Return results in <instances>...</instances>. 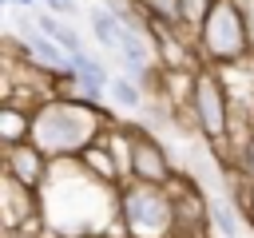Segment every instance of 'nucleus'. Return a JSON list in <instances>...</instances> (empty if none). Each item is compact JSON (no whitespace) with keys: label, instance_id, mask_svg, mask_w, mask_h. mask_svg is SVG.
Wrapping results in <instances>:
<instances>
[{"label":"nucleus","instance_id":"f257e3e1","mask_svg":"<svg viewBox=\"0 0 254 238\" xmlns=\"http://www.w3.org/2000/svg\"><path fill=\"white\" fill-rule=\"evenodd\" d=\"M107 119L111 115L99 103H87L79 95H60L32 111V143L48 151V159H64V155L79 159V151L99 139Z\"/></svg>","mask_w":254,"mask_h":238},{"label":"nucleus","instance_id":"f03ea898","mask_svg":"<svg viewBox=\"0 0 254 238\" xmlns=\"http://www.w3.org/2000/svg\"><path fill=\"white\" fill-rule=\"evenodd\" d=\"M250 52H254V32L242 0H214L202 28L194 32V56L206 67H230L250 60Z\"/></svg>","mask_w":254,"mask_h":238},{"label":"nucleus","instance_id":"7ed1b4c3","mask_svg":"<svg viewBox=\"0 0 254 238\" xmlns=\"http://www.w3.org/2000/svg\"><path fill=\"white\" fill-rule=\"evenodd\" d=\"M119 222L127 238H171L179 230V210L171 186L135 182L119 194Z\"/></svg>","mask_w":254,"mask_h":238},{"label":"nucleus","instance_id":"20e7f679","mask_svg":"<svg viewBox=\"0 0 254 238\" xmlns=\"http://www.w3.org/2000/svg\"><path fill=\"white\" fill-rule=\"evenodd\" d=\"M190 119L198 127V135L210 143L214 155H222V147L230 143V87L218 75V67H198L194 83H190Z\"/></svg>","mask_w":254,"mask_h":238},{"label":"nucleus","instance_id":"39448f33","mask_svg":"<svg viewBox=\"0 0 254 238\" xmlns=\"http://www.w3.org/2000/svg\"><path fill=\"white\" fill-rule=\"evenodd\" d=\"M131 182H147V186H171L175 182V171H171L163 143L143 135V131H135V143H131Z\"/></svg>","mask_w":254,"mask_h":238},{"label":"nucleus","instance_id":"423d86ee","mask_svg":"<svg viewBox=\"0 0 254 238\" xmlns=\"http://www.w3.org/2000/svg\"><path fill=\"white\" fill-rule=\"evenodd\" d=\"M0 214H4V226L8 230H36V214H40L36 186H28V182H20L16 175L4 171V182H0Z\"/></svg>","mask_w":254,"mask_h":238},{"label":"nucleus","instance_id":"0eeeda50","mask_svg":"<svg viewBox=\"0 0 254 238\" xmlns=\"http://www.w3.org/2000/svg\"><path fill=\"white\" fill-rule=\"evenodd\" d=\"M48 151H40L32 139H24V143H12V147H4V171L8 175H16L20 182H28V186H44V178H48Z\"/></svg>","mask_w":254,"mask_h":238},{"label":"nucleus","instance_id":"6e6552de","mask_svg":"<svg viewBox=\"0 0 254 238\" xmlns=\"http://www.w3.org/2000/svg\"><path fill=\"white\" fill-rule=\"evenodd\" d=\"M79 167L95 178V182H103V186H115L119 178H123V163H119V155H115V147L99 135L91 147H83L79 151Z\"/></svg>","mask_w":254,"mask_h":238},{"label":"nucleus","instance_id":"1a4fd4ad","mask_svg":"<svg viewBox=\"0 0 254 238\" xmlns=\"http://www.w3.org/2000/svg\"><path fill=\"white\" fill-rule=\"evenodd\" d=\"M87 20H91V36H95V44L119 52V44H123V36H127V20H119L107 4H95V8L87 12Z\"/></svg>","mask_w":254,"mask_h":238},{"label":"nucleus","instance_id":"9d476101","mask_svg":"<svg viewBox=\"0 0 254 238\" xmlns=\"http://www.w3.org/2000/svg\"><path fill=\"white\" fill-rule=\"evenodd\" d=\"M0 139H4V147L32 139V111L16 107V99H8V103L0 107Z\"/></svg>","mask_w":254,"mask_h":238},{"label":"nucleus","instance_id":"9b49d317","mask_svg":"<svg viewBox=\"0 0 254 238\" xmlns=\"http://www.w3.org/2000/svg\"><path fill=\"white\" fill-rule=\"evenodd\" d=\"M36 24H40V32H48V36H52V40L67 52V56H71V52H83V40L75 36V28H71V24H64L56 12H44Z\"/></svg>","mask_w":254,"mask_h":238},{"label":"nucleus","instance_id":"f8f14e48","mask_svg":"<svg viewBox=\"0 0 254 238\" xmlns=\"http://www.w3.org/2000/svg\"><path fill=\"white\" fill-rule=\"evenodd\" d=\"M107 95H111L119 107H127V111L143 107V87H139V79H135V75H115V79L107 83Z\"/></svg>","mask_w":254,"mask_h":238},{"label":"nucleus","instance_id":"ddd939ff","mask_svg":"<svg viewBox=\"0 0 254 238\" xmlns=\"http://www.w3.org/2000/svg\"><path fill=\"white\" fill-rule=\"evenodd\" d=\"M238 206L234 202H222V198H214L210 202V222L222 230V238H242V222H238Z\"/></svg>","mask_w":254,"mask_h":238},{"label":"nucleus","instance_id":"4468645a","mask_svg":"<svg viewBox=\"0 0 254 238\" xmlns=\"http://www.w3.org/2000/svg\"><path fill=\"white\" fill-rule=\"evenodd\" d=\"M143 16L155 20V24H171V28H183V4L179 0H139Z\"/></svg>","mask_w":254,"mask_h":238},{"label":"nucleus","instance_id":"2eb2a0df","mask_svg":"<svg viewBox=\"0 0 254 238\" xmlns=\"http://www.w3.org/2000/svg\"><path fill=\"white\" fill-rule=\"evenodd\" d=\"M183 4V28L194 36L198 28H202V20H206V12L214 8V0H179Z\"/></svg>","mask_w":254,"mask_h":238},{"label":"nucleus","instance_id":"dca6fc26","mask_svg":"<svg viewBox=\"0 0 254 238\" xmlns=\"http://www.w3.org/2000/svg\"><path fill=\"white\" fill-rule=\"evenodd\" d=\"M44 4H48L56 16H71V12H75V0H44Z\"/></svg>","mask_w":254,"mask_h":238},{"label":"nucleus","instance_id":"f3484780","mask_svg":"<svg viewBox=\"0 0 254 238\" xmlns=\"http://www.w3.org/2000/svg\"><path fill=\"white\" fill-rule=\"evenodd\" d=\"M4 4H20V8H32L36 0H4Z\"/></svg>","mask_w":254,"mask_h":238},{"label":"nucleus","instance_id":"a211bd4d","mask_svg":"<svg viewBox=\"0 0 254 238\" xmlns=\"http://www.w3.org/2000/svg\"><path fill=\"white\" fill-rule=\"evenodd\" d=\"M246 222L254 226V194H250V214H246Z\"/></svg>","mask_w":254,"mask_h":238}]
</instances>
